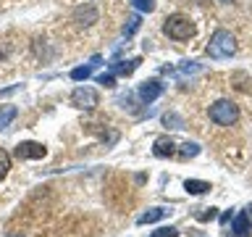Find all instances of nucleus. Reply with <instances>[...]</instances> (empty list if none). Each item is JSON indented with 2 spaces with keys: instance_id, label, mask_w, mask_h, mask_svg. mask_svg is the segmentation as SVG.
<instances>
[{
  "instance_id": "obj_1",
  "label": "nucleus",
  "mask_w": 252,
  "mask_h": 237,
  "mask_svg": "<svg viewBox=\"0 0 252 237\" xmlns=\"http://www.w3.org/2000/svg\"><path fill=\"white\" fill-rule=\"evenodd\" d=\"M236 50V42H234V37H231V32H226V29H216L213 32V37H210V42H208V55L210 58H231Z\"/></svg>"
},
{
  "instance_id": "obj_2",
  "label": "nucleus",
  "mask_w": 252,
  "mask_h": 237,
  "mask_svg": "<svg viewBox=\"0 0 252 237\" xmlns=\"http://www.w3.org/2000/svg\"><path fill=\"white\" fill-rule=\"evenodd\" d=\"M163 32H165V35H168L171 40H179V42H184V40L194 37L197 27H194V24L187 19V16L176 13V16H168V19H165V24H163Z\"/></svg>"
},
{
  "instance_id": "obj_3",
  "label": "nucleus",
  "mask_w": 252,
  "mask_h": 237,
  "mask_svg": "<svg viewBox=\"0 0 252 237\" xmlns=\"http://www.w3.org/2000/svg\"><path fill=\"white\" fill-rule=\"evenodd\" d=\"M210 118L220 126H231L236 118H239V108H236L231 100H218L210 106Z\"/></svg>"
},
{
  "instance_id": "obj_4",
  "label": "nucleus",
  "mask_w": 252,
  "mask_h": 237,
  "mask_svg": "<svg viewBox=\"0 0 252 237\" xmlns=\"http://www.w3.org/2000/svg\"><path fill=\"white\" fill-rule=\"evenodd\" d=\"M71 103L82 111H92V108L100 106V95H97V90H92V87H76V90L71 92Z\"/></svg>"
},
{
  "instance_id": "obj_5",
  "label": "nucleus",
  "mask_w": 252,
  "mask_h": 237,
  "mask_svg": "<svg viewBox=\"0 0 252 237\" xmlns=\"http://www.w3.org/2000/svg\"><path fill=\"white\" fill-rule=\"evenodd\" d=\"M47 156V148L42 142H19L16 145V158L19 161H27V158H45Z\"/></svg>"
},
{
  "instance_id": "obj_6",
  "label": "nucleus",
  "mask_w": 252,
  "mask_h": 237,
  "mask_svg": "<svg viewBox=\"0 0 252 237\" xmlns=\"http://www.w3.org/2000/svg\"><path fill=\"white\" fill-rule=\"evenodd\" d=\"M74 21L79 27H92V24L97 21V8L94 5H79L74 11Z\"/></svg>"
},
{
  "instance_id": "obj_7",
  "label": "nucleus",
  "mask_w": 252,
  "mask_h": 237,
  "mask_svg": "<svg viewBox=\"0 0 252 237\" xmlns=\"http://www.w3.org/2000/svg\"><path fill=\"white\" fill-rule=\"evenodd\" d=\"M160 95H163V84L155 82V79H153V82H145V84L139 87V98L145 100V103H153V100L160 98Z\"/></svg>"
},
{
  "instance_id": "obj_8",
  "label": "nucleus",
  "mask_w": 252,
  "mask_h": 237,
  "mask_svg": "<svg viewBox=\"0 0 252 237\" xmlns=\"http://www.w3.org/2000/svg\"><path fill=\"white\" fill-rule=\"evenodd\" d=\"M153 153L158 158H168V156H176V142L171 137H158L155 145H153Z\"/></svg>"
},
{
  "instance_id": "obj_9",
  "label": "nucleus",
  "mask_w": 252,
  "mask_h": 237,
  "mask_svg": "<svg viewBox=\"0 0 252 237\" xmlns=\"http://www.w3.org/2000/svg\"><path fill=\"white\" fill-rule=\"evenodd\" d=\"M231 232L236 235V237H250V213H236L234 216V221H231Z\"/></svg>"
},
{
  "instance_id": "obj_10",
  "label": "nucleus",
  "mask_w": 252,
  "mask_h": 237,
  "mask_svg": "<svg viewBox=\"0 0 252 237\" xmlns=\"http://www.w3.org/2000/svg\"><path fill=\"white\" fill-rule=\"evenodd\" d=\"M16 116H19V108L16 106H0V129H5Z\"/></svg>"
},
{
  "instance_id": "obj_11",
  "label": "nucleus",
  "mask_w": 252,
  "mask_h": 237,
  "mask_svg": "<svg viewBox=\"0 0 252 237\" xmlns=\"http://www.w3.org/2000/svg\"><path fill=\"white\" fill-rule=\"evenodd\" d=\"M184 190H187V193H192V195H202V193H208V190H210V185H208V182H202V179H187Z\"/></svg>"
},
{
  "instance_id": "obj_12",
  "label": "nucleus",
  "mask_w": 252,
  "mask_h": 237,
  "mask_svg": "<svg viewBox=\"0 0 252 237\" xmlns=\"http://www.w3.org/2000/svg\"><path fill=\"white\" fill-rule=\"evenodd\" d=\"M165 213H168L165 208H150L147 213H142L137 221H139V224H155V221H160V219L165 216Z\"/></svg>"
},
{
  "instance_id": "obj_13",
  "label": "nucleus",
  "mask_w": 252,
  "mask_h": 237,
  "mask_svg": "<svg viewBox=\"0 0 252 237\" xmlns=\"http://www.w3.org/2000/svg\"><path fill=\"white\" fill-rule=\"evenodd\" d=\"M176 156L179 158H194V156H200V145L197 142H184L181 150H176Z\"/></svg>"
},
{
  "instance_id": "obj_14",
  "label": "nucleus",
  "mask_w": 252,
  "mask_h": 237,
  "mask_svg": "<svg viewBox=\"0 0 252 237\" xmlns=\"http://www.w3.org/2000/svg\"><path fill=\"white\" fill-rule=\"evenodd\" d=\"M137 66H139V58H134V61H126V63H113V71H118V74H124V77H129Z\"/></svg>"
},
{
  "instance_id": "obj_15",
  "label": "nucleus",
  "mask_w": 252,
  "mask_h": 237,
  "mask_svg": "<svg viewBox=\"0 0 252 237\" xmlns=\"http://www.w3.org/2000/svg\"><path fill=\"white\" fill-rule=\"evenodd\" d=\"M163 124L171 126V129H184V118L176 116V114H165L163 116Z\"/></svg>"
},
{
  "instance_id": "obj_16",
  "label": "nucleus",
  "mask_w": 252,
  "mask_h": 237,
  "mask_svg": "<svg viewBox=\"0 0 252 237\" xmlns=\"http://www.w3.org/2000/svg\"><path fill=\"white\" fill-rule=\"evenodd\" d=\"M139 24H142V21H139V16H137V13L129 16V19H126V24H124V35H126V37H131L134 32L139 29Z\"/></svg>"
},
{
  "instance_id": "obj_17",
  "label": "nucleus",
  "mask_w": 252,
  "mask_h": 237,
  "mask_svg": "<svg viewBox=\"0 0 252 237\" xmlns=\"http://www.w3.org/2000/svg\"><path fill=\"white\" fill-rule=\"evenodd\" d=\"M8 169H11V156H8L5 150L0 148V182L8 177Z\"/></svg>"
},
{
  "instance_id": "obj_18",
  "label": "nucleus",
  "mask_w": 252,
  "mask_h": 237,
  "mask_svg": "<svg viewBox=\"0 0 252 237\" xmlns=\"http://www.w3.org/2000/svg\"><path fill=\"white\" fill-rule=\"evenodd\" d=\"M131 5L137 8V11H145V13L155 11V0H131Z\"/></svg>"
},
{
  "instance_id": "obj_19",
  "label": "nucleus",
  "mask_w": 252,
  "mask_h": 237,
  "mask_svg": "<svg viewBox=\"0 0 252 237\" xmlns=\"http://www.w3.org/2000/svg\"><path fill=\"white\" fill-rule=\"evenodd\" d=\"M90 74H92V66H79V69L71 71V79H74V82H82V79H87Z\"/></svg>"
},
{
  "instance_id": "obj_20",
  "label": "nucleus",
  "mask_w": 252,
  "mask_h": 237,
  "mask_svg": "<svg viewBox=\"0 0 252 237\" xmlns=\"http://www.w3.org/2000/svg\"><path fill=\"white\" fill-rule=\"evenodd\" d=\"M150 237H179V229L176 227H160V229H155Z\"/></svg>"
},
{
  "instance_id": "obj_21",
  "label": "nucleus",
  "mask_w": 252,
  "mask_h": 237,
  "mask_svg": "<svg viewBox=\"0 0 252 237\" xmlns=\"http://www.w3.org/2000/svg\"><path fill=\"white\" fill-rule=\"evenodd\" d=\"M97 84L113 87V84H116V79H113V74H100V77H97Z\"/></svg>"
},
{
  "instance_id": "obj_22",
  "label": "nucleus",
  "mask_w": 252,
  "mask_h": 237,
  "mask_svg": "<svg viewBox=\"0 0 252 237\" xmlns=\"http://www.w3.org/2000/svg\"><path fill=\"white\" fill-rule=\"evenodd\" d=\"M216 211H218V208H205V213H200L197 219H200V221H210V219H216V216H218Z\"/></svg>"
},
{
  "instance_id": "obj_23",
  "label": "nucleus",
  "mask_w": 252,
  "mask_h": 237,
  "mask_svg": "<svg viewBox=\"0 0 252 237\" xmlns=\"http://www.w3.org/2000/svg\"><path fill=\"white\" fill-rule=\"evenodd\" d=\"M5 237H21V235H16V232H11V235H5Z\"/></svg>"
},
{
  "instance_id": "obj_24",
  "label": "nucleus",
  "mask_w": 252,
  "mask_h": 237,
  "mask_svg": "<svg viewBox=\"0 0 252 237\" xmlns=\"http://www.w3.org/2000/svg\"><path fill=\"white\" fill-rule=\"evenodd\" d=\"M250 216H252V205H250Z\"/></svg>"
}]
</instances>
